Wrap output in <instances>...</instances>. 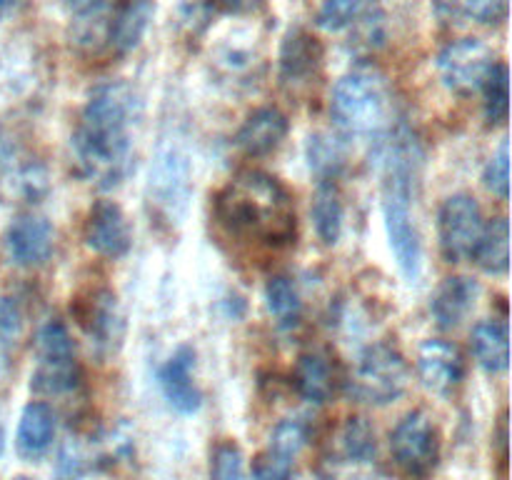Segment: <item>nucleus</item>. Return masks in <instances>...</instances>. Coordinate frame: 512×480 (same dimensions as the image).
<instances>
[{
  "label": "nucleus",
  "mask_w": 512,
  "mask_h": 480,
  "mask_svg": "<svg viewBox=\"0 0 512 480\" xmlns=\"http://www.w3.org/2000/svg\"><path fill=\"white\" fill-rule=\"evenodd\" d=\"M370 5H373V0H325L320 5L318 25L323 30H330V33H340V30L363 20L368 15Z\"/></svg>",
  "instance_id": "28"
},
{
  "label": "nucleus",
  "mask_w": 512,
  "mask_h": 480,
  "mask_svg": "<svg viewBox=\"0 0 512 480\" xmlns=\"http://www.w3.org/2000/svg\"><path fill=\"white\" fill-rule=\"evenodd\" d=\"M295 460L288 455H280L275 450H265L253 468V480H293Z\"/></svg>",
  "instance_id": "35"
},
{
  "label": "nucleus",
  "mask_w": 512,
  "mask_h": 480,
  "mask_svg": "<svg viewBox=\"0 0 512 480\" xmlns=\"http://www.w3.org/2000/svg\"><path fill=\"white\" fill-rule=\"evenodd\" d=\"M410 368L403 353L393 345L375 343L363 350L353 375L348 380V393L368 405H390L408 390Z\"/></svg>",
  "instance_id": "5"
},
{
  "label": "nucleus",
  "mask_w": 512,
  "mask_h": 480,
  "mask_svg": "<svg viewBox=\"0 0 512 480\" xmlns=\"http://www.w3.org/2000/svg\"><path fill=\"white\" fill-rule=\"evenodd\" d=\"M53 245L55 230L43 215H20L10 223L8 233H5L8 258L18 268H38V265H43L53 255Z\"/></svg>",
  "instance_id": "11"
},
{
  "label": "nucleus",
  "mask_w": 512,
  "mask_h": 480,
  "mask_svg": "<svg viewBox=\"0 0 512 480\" xmlns=\"http://www.w3.org/2000/svg\"><path fill=\"white\" fill-rule=\"evenodd\" d=\"M143 118V100L125 80L93 88L75 128L70 150L78 173L100 188H115L133 170V130Z\"/></svg>",
  "instance_id": "1"
},
{
  "label": "nucleus",
  "mask_w": 512,
  "mask_h": 480,
  "mask_svg": "<svg viewBox=\"0 0 512 480\" xmlns=\"http://www.w3.org/2000/svg\"><path fill=\"white\" fill-rule=\"evenodd\" d=\"M210 480H248L245 475V455L238 443L223 440L210 455Z\"/></svg>",
  "instance_id": "30"
},
{
  "label": "nucleus",
  "mask_w": 512,
  "mask_h": 480,
  "mask_svg": "<svg viewBox=\"0 0 512 480\" xmlns=\"http://www.w3.org/2000/svg\"><path fill=\"white\" fill-rule=\"evenodd\" d=\"M418 378L430 393L448 395L465 378V360L458 345L430 338L418 350Z\"/></svg>",
  "instance_id": "13"
},
{
  "label": "nucleus",
  "mask_w": 512,
  "mask_h": 480,
  "mask_svg": "<svg viewBox=\"0 0 512 480\" xmlns=\"http://www.w3.org/2000/svg\"><path fill=\"white\" fill-rule=\"evenodd\" d=\"M155 188L160 190L165 203H175V200L185 198V190H188V168H185L183 158L175 150H170V153H165L160 158Z\"/></svg>",
  "instance_id": "29"
},
{
  "label": "nucleus",
  "mask_w": 512,
  "mask_h": 480,
  "mask_svg": "<svg viewBox=\"0 0 512 480\" xmlns=\"http://www.w3.org/2000/svg\"><path fill=\"white\" fill-rule=\"evenodd\" d=\"M375 158L383 170V218L390 248L405 280L418 283L423 275V238L413 215V188L423 150L408 128H395L380 138Z\"/></svg>",
  "instance_id": "2"
},
{
  "label": "nucleus",
  "mask_w": 512,
  "mask_h": 480,
  "mask_svg": "<svg viewBox=\"0 0 512 480\" xmlns=\"http://www.w3.org/2000/svg\"><path fill=\"white\" fill-rule=\"evenodd\" d=\"M320 65H323V48L318 38L303 28L290 30L280 48V83L293 93H300L318 80Z\"/></svg>",
  "instance_id": "10"
},
{
  "label": "nucleus",
  "mask_w": 512,
  "mask_h": 480,
  "mask_svg": "<svg viewBox=\"0 0 512 480\" xmlns=\"http://www.w3.org/2000/svg\"><path fill=\"white\" fill-rule=\"evenodd\" d=\"M35 348H38V358H68L75 355V345L70 340L68 328H65L63 320L53 318L38 330V340H35Z\"/></svg>",
  "instance_id": "31"
},
{
  "label": "nucleus",
  "mask_w": 512,
  "mask_h": 480,
  "mask_svg": "<svg viewBox=\"0 0 512 480\" xmlns=\"http://www.w3.org/2000/svg\"><path fill=\"white\" fill-rule=\"evenodd\" d=\"M215 213L235 238L285 245L295 235V208L288 190L268 173L245 170L218 195Z\"/></svg>",
  "instance_id": "3"
},
{
  "label": "nucleus",
  "mask_w": 512,
  "mask_h": 480,
  "mask_svg": "<svg viewBox=\"0 0 512 480\" xmlns=\"http://www.w3.org/2000/svg\"><path fill=\"white\" fill-rule=\"evenodd\" d=\"M78 323L88 333L90 343L105 353L118 348L123 340V315H120L118 298L110 290H93L88 298L80 300Z\"/></svg>",
  "instance_id": "15"
},
{
  "label": "nucleus",
  "mask_w": 512,
  "mask_h": 480,
  "mask_svg": "<svg viewBox=\"0 0 512 480\" xmlns=\"http://www.w3.org/2000/svg\"><path fill=\"white\" fill-rule=\"evenodd\" d=\"M310 215H313L318 238L325 245L338 243L340 233H343V198H340V190L333 180H320Z\"/></svg>",
  "instance_id": "23"
},
{
  "label": "nucleus",
  "mask_w": 512,
  "mask_h": 480,
  "mask_svg": "<svg viewBox=\"0 0 512 480\" xmlns=\"http://www.w3.org/2000/svg\"><path fill=\"white\" fill-rule=\"evenodd\" d=\"M13 480H35V478H28V475H18V478H13Z\"/></svg>",
  "instance_id": "40"
},
{
  "label": "nucleus",
  "mask_w": 512,
  "mask_h": 480,
  "mask_svg": "<svg viewBox=\"0 0 512 480\" xmlns=\"http://www.w3.org/2000/svg\"><path fill=\"white\" fill-rule=\"evenodd\" d=\"M483 208L468 193H455L440 205L438 240L448 263L470 258L480 233H483Z\"/></svg>",
  "instance_id": "7"
},
{
  "label": "nucleus",
  "mask_w": 512,
  "mask_h": 480,
  "mask_svg": "<svg viewBox=\"0 0 512 480\" xmlns=\"http://www.w3.org/2000/svg\"><path fill=\"white\" fill-rule=\"evenodd\" d=\"M265 308L280 328H293L303 315V300L288 275H273L265 285Z\"/></svg>",
  "instance_id": "25"
},
{
  "label": "nucleus",
  "mask_w": 512,
  "mask_h": 480,
  "mask_svg": "<svg viewBox=\"0 0 512 480\" xmlns=\"http://www.w3.org/2000/svg\"><path fill=\"white\" fill-rule=\"evenodd\" d=\"M483 183L495 198L508 200L510 198V148L508 140L500 143V150L488 160L483 170Z\"/></svg>",
  "instance_id": "34"
},
{
  "label": "nucleus",
  "mask_w": 512,
  "mask_h": 480,
  "mask_svg": "<svg viewBox=\"0 0 512 480\" xmlns=\"http://www.w3.org/2000/svg\"><path fill=\"white\" fill-rule=\"evenodd\" d=\"M390 453L395 465L410 478H425L440 460V435L425 410L405 415L390 433Z\"/></svg>",
  "instance_id": "6"
},
{
  "label": "nucleus",
  "mask_w": 512,
  "mask_h": 480,
  "mask_svg": "<svg viewBox=\"0 0 512 480\" xmlns=\"http://www.w3.org/2000/svg\"><path fill=\"white\" fill-rule=\"evenodd\" d=\"M295 388L300 398L313 405L328 403L335 393V365L328 353L323 350H310L300 355L298 368H295Z\"/></svg>",
  "instance_id": "20"
},
{
  "label": "nucleus",
  "mask_w": 512,
  "mask_h": 480,
  "mask_svg": "<svg viewBox=\"0 0 512 480\" xmlns=\"http://www.w3.org/2000/svg\"><path fill=\"white\" fill-rule=\"evenodd\" d=\"M478 295L480 285L473 278H468V275H450V278H445L440 288L435 290L433 300H430V313H433L435 323L443 330L458 328L475 310Z\"/></svg>",
  "instance_id": "16"
},
{
  "label": "nucleus",
  "mask_w": 512,
  "mask_h": 480,
  "mask_svg": "<svg viewBox=\"0 0 512 480\" xmlns=\"http://www.w3.org/2000/svg\"><path fill=\"white\" fill-rule=\"evenodd\" d=\"M80 368L75 363V355L68 358H38L30 388L40 395H65L78 388Z\"/></svg>",
  "instance_id": "24"
},
{
  "label": "nucleus",
  "mask_w": 512,
  "mask_h": 480,
  "mask_svg": "<svg viewBox=\"0 0 512 480\" xmlns=\"http://www.w3.org/2000/svg\"><path fill=\"white\" fill-rule=\"evenodd\" d=\"M55 440V413L48 403H28L15 430V453L28 463L43 458Z\"/></svg>",
  "instance_id": "17"
},
{
  "label": "nucleus",
  "mask_w": 512,
  "mask_h": 480,
  "mask_svg": "<svg viewBox=\"0 0 512 480\" xmlns=\"http://www.w3.org/2000/svg\"><path fill=\"white\" fill-rule=\"evenodd\" d=\"M375 430L365 418H348L340 430L335 433L333 445H330L328 465L330 475H350L368 468L375 460Z\"/></svg>",
  "instance_id": "12"
},
{
  "label": "nucleus",
  "mask_w": 512,
  "mask_h": 480,
  "mask_svg": "<svg viewBox=\"0 0 512 480\" xmlns=\"http://www.w3.org/2000/svg\"><path fill=\"white\" fill-rule=\"evenodd\" d=\"M470 258L475 260L483 273L505 275L510 265V225L508 218H493L483 225L478 243H475Z\"/></svg>",
  "instance_id": "22"
},
{
  "label": "nucleus",
  "mask_w": 512,
  "mask_h": 480,
  "mask_svg": "<svg viewBox=\"0 0 512 480\" xmlns=\"http://www.w3.org/2000/svg\"><path fill=\"white\" fill-rule=\"evenodd\" d=\"M15 5H18V0H0V15L10 13V10H13Z\"/></svg>",
  "instance_id": "39"
},
{
  "label": "nucleus",
  "mask_w": 512,
  "mask_h": 480,
  "mask_svg": "<svg viewBox=\"0 0 512 480\" xmlns=\"http://www.w3.org/2000/svg\"><path fill=\"white\" fill-rule=\"evenodd\" d=\"M483 110L490 125H503L510 113V73L505 63H495L483 83Z\"/></svg>",
  "instance_id": "27"
},
{
  "label": "nucleus",
  "mask_w": 512,
  "mask_h": 480,
  "mask_svg": "<svg viewBox=\"0 0 512 480\" xmlns=\"http://www.w3.org/2000/svg\"><path fill=\"white\" fill-rule=\"evenodd\" d=\"M498 63L493 50L478 38H460L445 45L438 55L440 80L458 95H470L483 88L485 78Z\"/></svg>",
  "instance_id": "8"
},
{
  "label": "nucleus",
  "mask_w": 512,
  "mask_h": 480,
  "mask_svg": "<svg viewBox=\"0 0 512 480\" xmlns=\"http://www.w3.org/2000/svg\"><path fill=\"white\" fill-rule=\"evenodd\" d=\"M390 113H393V93H390L388 78L378 70H353L335 83L330 115L345 133H380L388 128Z\"/></svg>",
  "instance_id": "4"
},
{
  "label": "nucleus",
  "mask_w": 512,
  "mask_h": 480,
  "mask_svg": "<svg viewBox=\"0 0 512 480\" xmlns=\"http://www.w3.org/2000/svg\"><path fill=\"white\" fill-rule=\"evenodd\" d=\"M305 445H308V425L300 423V420H283V423L275 425L268 448L295 460Z\"/></svg>",
  "instance_id": "33"
},
{
  "label": "nucleus",
  "mask_w": 512,
  "mask_h": 480,
  "mask_svg": "<svg viewBox=\"0 0 512 480\" xmlns=\"http://www.w3.org/2000/svg\"><path fill=\"white\" fill-rule=\"evenodd\" d=\"M163 398L173 410L183 415L198 413L203 405V393L195 383V350L188 345H180L158 373Z\"/></svg>",
  "instance_id": "14"
},
{
  "label": "nucleus",
  "mask_w": 512,
  "mask_h": 480,
  "mask_svg": "<svg viewBox=\"0 0 512 480\" xmlns=\"http://www.w3.org/2000/svg\"><path fill=\"white\" fill-rule=\"evenodd\" d=\"M453 13L480 25H498L508 18L510 0H455Z\"/></svg>",
  "instance_id": "32"
},
{
  "label": "nucleus",
  "mask_w": 512,
  "mask_h": 480,
  "mask_svg": "<svg viewBox=\"0 0 512 480\" xmlns=\"http://www.w3.org/2000/svg\"><path fill=\"white\" fill-rule=\"evenodd\" d=\"M0 438H3V433H0ZM0 443H3V440H0Z\"/></svg>",
  "instance_id": "41"
},
{
  "label": "nucleus",
  "mask_w": 512,
  "mask_h": 480,
  "mask_svg": "<svg viewBox=\"0 0 512 480\" xmlns=\"http://www.w3.org/2000/svg\"><path fill=\"white\" fill-rule=\"evenodd\" d=\"M305 155H308L310 170L323 180H333L348 163V148H345L343 138L333 133L310 135Z\"/></svg>",
  "instance_id": "26"
},
{
  "label": "nucleus",
  "mask_w": 512,
  "mask_h": 480,
  "mask_svg": "<svg viewBox=\"0 0 512 480\" xmlns=\"http://www.w3.org/2000/svg\"><path fill=\"white\" fill-rule=\"evenodd\" d=\"M475 363L490 375L505 373L510 365V330L505 320H480L473 328Z\"/></svg>",
  "instance_id": "19"
},
{
  "label": "nucleus",
  "mask_w": 512,
  "mask_h": 480,
  "mask_svg": "<svg viewBox=\"0 0 512 480\" xmlns=\"http://www.w3.org/2000/svg\"><path fill=\"white\" fill-rule=\"evenodd\" d=\"M85 245L103 258H123L133 245V230L123 208L113 200H98L90 208L83 228Z\"/></svg>",
  "instance_id": "9"
},
{
  "label": "nucleus",
  "mask_w": 512,
  "mask_h": 480,
  "mask_svg": "<svg viewBox=\"0 0 512 480\" xmlns=\"http://www.w3.org/2000/svg\"><path fill=\"white\" fill-rule=\"evenodd\" d=\"M153 0H125L115 13L108 28V40L118 53H130L143 43L150 23H153Z\"/></svg>",
  "instance_id": "21"
},
{
  "label": "nucleus",
  "mask_w": 512,
  "mask_h": 480,
  "mask_svg": "<svg viewBox=\"0 0 512 480\" xmlns=\"http://www.w3.org/2000/svg\"><path fill=\"white\" fill-rule=\"evenodd\" d=\"M285 135H288V118L278 108H260L250 113L240 125L235 143L245 155L260 158V155L278 150Z\"/></svg>",
  "instance_id": "18"
},
{
  "label": "nucleus",
  "mask_w": 512,
  "mask_h": 480,
  "mask_svg": "<svg viewBox=\"0 0 512 480\" xmlns=\"http://www.w3.org/2000/svg\"><path fill=\"white\" fill-rule=\"evenodd\" d=\"M260 3L263 0H220V5L230 13H253V10L260 8Z\"/></svg>",
  "instance_id": "38"
},
{
  "label": "nucleus",
  "mask_w": 512,
  "mask_h": 480,
  "mask_svg": "<svg viewBox=\"0 0 512 480\" xmlns=\"http://www.w3.org/2000/svg\"><path fill=\"white\" fill-rule=\"evenodd\" d=\"M63 5L68 8L70 15L88 23V20H98L108 10L110 0H63Z\"/></svg>",
  "instance_id": "37"
},
{
  "label": "nucleus",
  "mask_w": 512,
  "mask_h": 480,
  "mask_svg": "<svg viewBox=\"0 0 512 480\" xmlns=\"http://www.w3.org/2000/svg\"><path fill=\"white\" fill-rule=\"evenodd\" d=\"M25 328V313L18 298H0V343H15Z\"/></svg>",
  "instance_id": "36"
}]
</instances>
